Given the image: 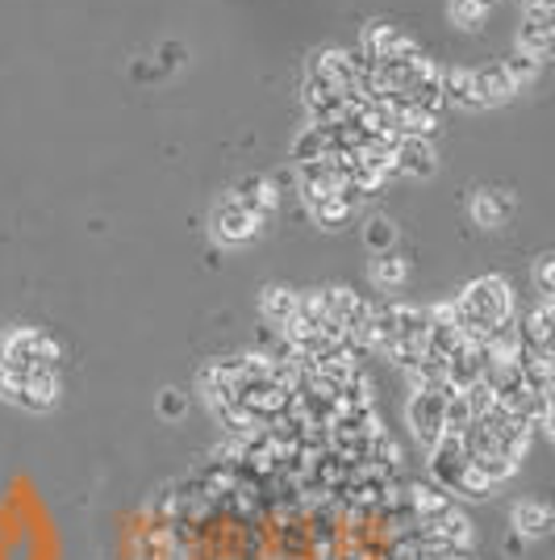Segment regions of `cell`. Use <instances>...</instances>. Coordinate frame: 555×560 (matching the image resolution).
I'll list each match as a JSON object with an SVG mask.
<instances>
[{
    "mask_svg": "<svg viewBox=\"0 0 555 560\" xmlns=\"http://www.w3.org/2000/svg\"><path fill=\"white\" fill-rule=\"evenodd\" d=\"M509 314H514V297H509V285L497 281V276L472 281V285L464 289V297L455 301L459 331H464V339H472V344H484L489 335H497L502 326H509Z\"/></svg>",
    "mask_w": 555,
    "mask_h": 560,
    "instance_id": "1",
    "label": "cell"
},
{
    "mask_svg": "<svg viewBox=\"0 0 555 560\" xmlns=\"http://www.w3.org/2000/svg\"><path fill=\"white\" fill-rule=\"evenodd\" d=\"M34 369H59V347L29 326H13L0 335V373H34Z\"/></svg>",
    "mask_w": 555,
    "mask_h": 560,
    "instance_id": "2",
    "label": "cell"
},
{
    "mask_svg": "<svg viewBox=\"0 0 555 560\" xmlns=\"http://www.w3.org/2000/svg\"><path fill=\"white\" fill-rule=\"evenodd\" d=\"M0 398L26 406L34 414H47L59 401V369H34V373H0Z\"/></svg>",
    "mask_w": 555,
    "mask_h": 560,
    "instance_id": "3",
    "label": "cell"
},
{
    "mask_svg": "<svg viewBox=\"0 0 555 560\" xmlns=\"http://www.w3.org/2000/svg\"><path fill=\"white\" fill-rule=\"evenodd\" d=\"M430 452V481H434V489H443V494H459V481L468 473V444H464V435H439V444L434 448H426Z\"/></svg>",
    "mask_w": 555,
    "mask_h": 560,
    "instance_id": "4",
    "label": "cell"
},
{
    "mask_svg": "<svg viewBox=\"0 0 555 560\" xmlns=\"http://www.w3.org/2000/svg\"><path fill=\"white\" fill-rule=\"evenodd\" d=\"M360 51L368 54V59H380V63H418V59H426V54L418 51V42H414L405 29L389 26V22L368 26Z\"/></svg>",
    "mask_w": 555,
    "mask_h": 560,
    "instance_id": "5",
    "label": "cell"
},
{
    "mask_svg": "<svg viewBox=\"0 0 555 560\" xmlns=\"http://www.w3.org/2000/svg\"><path fill=\"white\" fill-rule=\"evenodd\" d=\"M443 406H447L443 389H418L414 401H409V427H414L422 448H434L439 435H447V427H443Z\"/></svg>",
    "mask_w": 555,
    "mask_h": 560,
    "instance_id": "6",
    "label": "cell"
},
{
    "mask_svg": "<svg viewBox=\"0 0 555 560\" xmlns=\"http://www.w3.org/2000/svg\"><path fill=\"white\" fill-rule=\"evenodd\" d=\"M260 222H264V217L255 214V210H247L238 197H226V201L213 210V235L222 242H247L260 231Z\"/></svg>",
    "mask_w": 555,
    "mask_h": 560,
    "instance_id": "7",
    "label": "cell"
},
{
    "mask_svg": "<svg viewBox=\"0 0 555 560\" xmlns=\"http://www.w3.org/2000/svg\"><path fill=\"white\" fill-rule=\"evenodd\" d=\"M393 172L396 176H430L434 172V147L430 138H396L393 147Z\"/></svg>",
    "mask_w": 555,
    "mask_h": 560,
    "instance_id": "8",
    "label": "cell"
},
{
    "mask_svg": "<svg viewBox=\"0 0 555 560\" xmlns=\"http://www.w3.org/2000/svg\"><path fill=\"white\" fill-rule=\"evenodd\" d=\"M472 88H476V101L480 109L484 105H502L509 101L518 88L509 84V76L502 72V63H489V67H472Z\"/></svg>",
    "mask_w": 555,
    "mask_h": 560,
    "instance_id": "9",
    "label": "cell"
},
{
    "mask_svg": "<svg viewBox=\"0 0 555 560\" xmlns=\"http://www.w3.org/2000/svg\"><path fill=\"white\" fill-rule=\"evenodd\" d=\"M509 519H514V532L530 535V539H539V535L552 532V507H547L543 498H522Z\"/></svg>",
    "mask_w": 555,
    "mask_h": 560,
    "instance_id": "10",
    "label": "cell"
},
{
    "mask_svg": "<svg viewBox=\"0 0 555 560\" xmlns=\"http://www.w3.org/2000/svg\"><path fill=\"white\" fill-rule=\"evenodd\" d=\"M297 306H301V297L292 294V289H280V285H272L260 301V310H264V319L276 326V331H289L292 322H297Z\"/></svg>",
    "mask_w": 555,
    "mask_h": 560,
    "instance_id": "11",
    "label": "cell"
},
{
    "mask_svg": "<svg viewBox=\"0 0 555 560\" xmlns=\"http://www.w3.org/2000/svg\"><path fill=\"white\" fill-rule=\"evenodd\" d=\"M522 347L530 351H552V301H539V310L527 319V326L518 331Z\"/></svg>",
    "mask_w": 555,
    "mask_h": 560,
    "instance_id": "12",
    "label": "cell"
},
{
    "mask_svg": "<svg viewBox=\"0 0 555 560\" xmlns=\"http://www.w3.org/2000/svg\"><path fill=\"white\" fill-rule=\"evenodd\" d=\"M472 217L480 226L493 231V226H502L505 217H509V201H505L502 192H489V188H484V192H476L472 197Z\"/></svg>",
    "mask_w": 555,
    "mask_h": 560,
    "instance_id": "13",
    "label": "cell"
},
{
    "mask_svg": "<svg viewBox=\"0 0 555 560\" xmlns=\"http://www.w3.org/2000/svg\"><path fill=\"white\" fill-rule=\"evenodd\" d=\"M518 51L530 54L539 67L552 59V26H539V22H527L522 26V38H518Z\"/></svg>",
    "mask_w": 555,
    "mask_h": 560,
    "instance_id": "14",
    "label": "cell"
},
{
    "mask_svg": "<svg viewBox=\"0 0 555 560\" xmlns=\"http://www.w3.org/2000/svg\"><path fill=\"white\" fill-rule=\"evenodd\" d=\"M371 281H376L380 289H396V285L405 281V260H396L393 251H380V256L371 260Z\"/></svg>",
    "mask_w": 555,
    "mask_h": 560,
    "instance_id": "15",
    "label": "cell"
},
{
    "mask_svg": "<svg viewBox=\"0 0 555 560\" xmlns=\"http://www.w3.org/2000/svg\"><path fill=\"white\" fill-rule=\"evenodd\" d=\"M502 72L509 76V84H514V88L522 92V88H527V84L534 80V76H539V63H534L530 54L518 51V54H509V59H502Z\"/></svg>",
    "mask_w": 555,
    "mask_h": 560,
    "instance_id": "16",
    "label": "cell"
},
{
    "mask_svg": "<svg viewBox=\"0 0 555 560\" xmlns=\"http://www.w3.org/2000/svg\"><path fill=\"white\" fill-rule=\"evenodd\" d=\"M364 242H368L371 251L380 256V251H393V242H396V226L389 222V217H371L368 222V231H364Z\"/></svg>",
    "mask_w": 555,
    "mask_h": 560,
    "instance_id": "17",
    "label": "cell"
},
{
    "mask_svg": "<svg viewBox=\"0 0 555 560\" xmlns=\"http://www.w3.org/2000/svg\"><path fill=\"white\" fill-rule=\"evenodd\" d=\"M484 13H489V9H484L480 0H455V4H451V17H455V26H464V29L480 26V22H484Z\"/></svg>",
    "mask_w": 555,
    "mask_h": 560,
    "instance_id": "18",
    "label": "cell"
},
{
    "mask_svg": "<svg viewBox=\"0 0 555 560\" xmlns=\"http://www.w3.org/2000/svg\"><path fill=\"white\" fill-rule=\"evenodd\" d=\"M552 256H539V264H534V281H539V294L543 301H552Z\"/></svg>",
    "mask_w": 555,
    "mask_h": 560,
    "instance_id": "19",
    "label": "cell"
},
{
    "mask_svg": "<svg viewBox=\"0 0 555 560\" xmlns=\"http://www.w3.org/2000/svg\"><path fill=\"white\" fill-rule=\"evenodd\" d=\"M527 22L552 26V0H527Z\"/></svg>",
    "mask_w": 555,
    "mask_h": 560,
    "instance_id": "20",
    "label": "cell"
}]
</instances>
